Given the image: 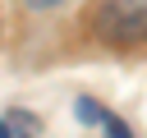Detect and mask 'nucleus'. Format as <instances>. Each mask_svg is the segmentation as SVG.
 <instances>
[{
  "instance_id": "f03ea898",
  "label": "nucleus",
  "mask_w": 147,
  "mask_h": 138,
  "mask_svg": "<svg viewBox=\"0 0 147 138\" xmlns=\"http://www.w3.org/2000/svg\"><path fill=\"white\" fill-rule=\"evenodd\" d=\"M101 129H106V138H133L129 124H124L119 115H101Z\"/></svg>"
},
{
  "instance_id": "20e7f679",
  "label": "nucleus",
  "mask_w": 147,
  "mask_h": 138,
  "mask_svg": "<svg viewBox=\"0 0 147 138\" xmlns=\"http://www.w3.org/2000/svg\"><path fill=\"white\" fill-rule=\"evenodd\" d=\"M32 9H55V5H64V0H28Z\"/></svg>"
},
{
  "instance_id": "f257e3e1",
  "label": "nucleus",
  "mask_w": 147,
  "mask_h": 138,
  "mask_svg": "<svg viewBox=\"0 0 147 138\" xmlns=\"http://www.w3.org/2000/svg\"><path fill=\"white\" fill-rule=\"evenodd\" d=\"M92 32L101 41H119V46L147 41V0H96Z\"/></svg>"
},
{
  "instance_id": "7ed1b4c3",
  "label": "nucleus",
  "mask_w": 147,
  "mask_h": 138,
  "mask_svg": "<svg viewBox=\"0 0 147 138\" xmlns=\"http://www.w3.org/2000/svg\"><path fill=\"white\" fill-rule=\"evenodd\" d=\"M101 115H106V110H96V101H92V97H78V120H83V124H96Z\"/></svg>"
},
{
  "instance_id": "39448f33",
  "label": "nucleus",
  "mask_w": 147,
  "mask_h": 138,
  "mask_svg": "<svg viewBox=\"0 0 147 138\" xmlns=\"http://www.w3.org/2000/svg\"><path fill=\"white\" fill-rule=\"evenodd\" d=\"M0 138H14V129H9V124H0Z\"/></svg>"
}]
</instances>
